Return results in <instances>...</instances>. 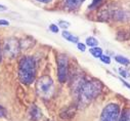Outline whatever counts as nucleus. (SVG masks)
<instances>
[{"label":"nucleus","instance_id":"obj_19","mask_svg":"<svg viewBox=\"0 0 130 121\" xmlns=\"http://www.w3.org/2000/svg\"><path fill=\"white\" fill-rule=\"evenodd\" d=\"M77 46H78V49L81 50V51H85V49H86V46H85V44H83V43H79V42H78Z\"/></svg>","mask_w":130,"mask_h":121},{"label":"nucleus","instance_id":"obj_23","mask_svg":"<svg viewBox=\"0 0 130 121\" xmlns=\"http://www.w3.org/2000/svg\"><path fill=\"white\" fill-rule=\"evenodd\" d=\"M37 1H39L41 3H49V2L52 1V0H37Z\"/></svg>","mask_w":130,"mask_h":121},{"label":"nucleus","instance_id":"obj_18","mask_svg":"<svg viewBox=\"0 0 130 121\" xmlns=\"http://www.w3.org/2000/svg\"><path fill=\"white\" fill-rule=\"evenodd\" d=\"M59 27H61L62 29H67L70 27V24L68 22H64V21H60L59 22Z\"/></svg>","mask_w":130,"mask_h":121},{"label":"nucleus","instance_id":"obj_20","mask_svg":"<svg viewBox=\"0 0 130 121\" xmlns=\"http://www.w3.org/2000/svg\"><path fill=\"white\" fill-rule=\"evenodd\" d=\"M8 25H9V22L8 21L0 20V26H8Z\"/></svg>","mask_w":130,"mask_h":121},{"label":"nucleus","instance_id":"obj_1","mask_svg":"<svg viewBox=\"0 0 130 121\" xmlns=\"http://www.w3.org/2000/svg\"><path fill=\"white\" fill-rule=\"evenodd\" d=\"M37 66L33 56H24L19 63V78L24 84H31L36 79Z\"/></svg>","mask_w":130,"mask_h":121},{"label":"nucleus","instance_id":"obj_4","mask_svg":"<svg viewBox=\"0 0 130 121\" xmlns=\"http://www.w3.org/2000/svg\"><path fill=\"white\" fill-rule=\"evenodd\" d=\"M57 78L60 83H64L69 75V60L66 54H58L57 58Z\"/></svg>","mask_w":130,"mask_h":121},{"label":"nucleus","instance_id":"obj_6","mask_svg":"<svg viewBox=\"0 0 130 121\" xmlns=\"http://www.w3.org/2000/svg\"><path fill=\"white\" fill-rule=\"evenodd\" d=\"M19 48H20V45H19V42L18 40L15 39H9L5 42V45H4V53L5 55L7 56H10V57H13L18 54L19 52Z\"/></svg>","mask_w":130,"mask_h":121},{"label":"nucleus","instance_id":"obj_9","mask_svg":"<svg viewBox=\"0 0 130 121\" xmlns=\"http://www.w3.org/2000/svg\"><path fill=\"white\" fill-rule=\"evenodd\" d=\"M62 37L66 39V40L72 42V43H78V40H79V38H78L77 36L73 35L72 33L66 31V30H63V32H62Z\"/></svg>","mask_w":130,"mask_h":121},{"label":"nucleus","instance_id":"obj_21","mask_svg":"<svg viewBox=\"0 0 130 121\" xmlns=\"http://www.w3.org/2000/svg\"><path fill=\"white\" fill-rule=\"evenodd\" d=\"M119 71H120V73H121V75H122V76H124V77H128V76H129L128 74H126V73H127V71L123 70L122 68H120V70H119Z\"/></svg>","mask_w":130,"mask_h":121},{"label":"nucleus","instance_id":"obj_13","mask_svg":"<svg viewBox=\"0 0 130 121\" xmlns=\"http://www.w3.org/2000/svg\"><path fill=\"white\" fill-rule=\"evenodd\" d=\"M86 44L90 47H95V46L99 45V41H97L94 37H88L86 39Z\"/></svg>","mask_w":130,"mask_h":121},{"label":"nucleus","instance_id":"obj_5","mask_svg":"<svg viewBox=\"0 0 130 121\" xmlns=\"http://www.w3.org/2000/svg\"><path fill=\"white\" fill-rule=\"evenodd\" d=\"M120 117V107L117 104H109L102 112L100 121H118Z\"/></svg>","mask_w":130,"mask_h":121},{"label":"nucleus","instance_id":"obj_11","mask_svg":"<svg viewBox=\"0 0 130 121\" xmlns=\"http://www.w3.org/2000/svg\"><path fill=\"white\" fill-rule=\"evenodd\" d=\"M118 121H130V109L123 110V112L120 115Z\"/></svg>","mask_w":130,"mask_h":121},{"label":"nucleus","instance_id":"obj_15","mask_svg":"<svg viewBox=\"0 0 130 121\" xmlns=\"http://www.w3.org/2000/svg\"><path fill=\"white\" fill-rule=\"evenodd\" d=\"M6 114H7V110L3 106L0 105V117L4 118V117H6Z\"/></svg>","mask_w":130,"mask_h":121},{"label":"nucleus","instance_id":"obj_14","mask_svg":"<svg viewBox=\"0 0 130 121\" xmlns=\"http://www.w3.org/2000/svg\"><path fill=\"white\" fill-rule=\"evenodd\" d=\"M101 58V60L103 63H105V64H111V58H110V56L109 55H105V54H102V56L100 57Z\"/></svg>","mask_w":130,"mask_h":121},{"label":"nucleus","instance_id":"obj_16","mask_svg":"<svg viewBox=\"0 0 130 121\" xmlns=\"http://www.w3.org/2000/svg\"><path fill=\"white\" fill-rule=\"evenodd\" d=\"M49 30L51 32H53V33H57L58 32V27L56 25H54V24H51L49 26Z\"/></svg>","mask_w":130,"mask_h":121},{"label":"nucleus","instance_id":"obj_8","mask_svg":"<svg viewBox=\"0 0 130 121\" xmlns=\"http://www.w3.org/2000/svg\"><path fill=\"white\" fill-rule=\"evenodd\" d=\"M85 0H63V4L68 9H78Z\"/></svg>","mask_w":130,"mask_h":121},{"label":"nucleus","instance_id":"obj_17","mask_svg":"<svg viewBox=\"0 0 130 121\" xmlns=\"http://www.w3.org/2000/svg\"><path fill=\"white\" fill-rule=\"evenodd\" d=\"M103 1V0H93L91 5H89V8H94L95 6H99V4Z\"/></svg>","mask_w":130,"mask_h":121},{"label":"nucleus","instance_id":"obj_24","mask_svg":"<svg viewBox=\"0 0 130 121\" xmlns=\"http://www.w3.org/2000/svg\"><path fill=\"white\" fill-rule=\"evenodd\" d=\"M1 60H2V56H1V50H0V63H1Z\"/></svg>","mask_w":130,"mask_h":121},{"label":"nucleus","instance_id":"obj_3","mask_svg":"<svg viewBox=\"0 0 130 121\" xmlns=\"http://www.w3.org/2000/svg\"><path fill=\"white\" fill-rule=\"evenodd\" d=\"M53 81L49 76H42L36 82V90L40 97L48 99L53 93Z\"/></svg>","mask_w":130,"mask_h":121},{"label":"nucleus","instance_id":"obj_12","mask_svg":"<svg viewBox=\"0 0 130 121\" xmlns=\"http://www.w3.org/2000/svg\"><path fill=\"white\" fill-rule=\"evenodd\" d=\"M115 59L117 60L119 64L124 65V66H127V65H129V63H130V60H129L128 58H126V57H124V56H122V55H117V56H115Z\"/></svg>","mask_w":130,"mask_h":121},{"label":"nucleus","instance_id":"obj_2","mask_svg":"<svg viewBox=\"0 0 130 121\" xmlns=\"http://www.w3.org/2000/svg\"><path fill=\"white\" fill-rule=\"evenodd\" d=\"M103 90V83L100 80H91L82 84L80 88V96L83 102L94 100Z\"/></svg>","mask_w":130,"mask_h":121},{"label":"nucleus","instance_id":"obj_7","mask_svg":"<svg viewBox=\"0 0 130 121\" xmlns=\"http://www.w3.org/2000/svg\"><path fill=\"white\" fill-rule=\"evenodd\" d=\"M29 116H30L31 120L38 121L42 117V111L36 105H32L29 109Z\"/></svg>","mask_w":130,"mask_h":121},{"label":"nucleus","instance_id":"obj_22","mask_svg":"<svg viewBox=\"0 0 130 121\" xmlns=\"http://www.w3.org/2000/svg\"><path fill=\"white\" fill-rule=\"evenodd\" d=\"M5 10H7V7L5 5L0 4V11H5Z\"/></svg>","mask_w":130,"mask_h":121},{"label":"nucleus","instance_id":"obj_10","mask_svg":"<svg viewBox=\"0 0 130 121\" xmlns=\"http://www.w3.org/2000/svg\"><path fill=\"white\" fill-rule=\"evenodd\" d=\"M89 52L94 56V57H101L103 54V49L99 46H95V47H91L89 49Z\"/></svg>","mask_w":130,"mask_h":121}]
</instances>
